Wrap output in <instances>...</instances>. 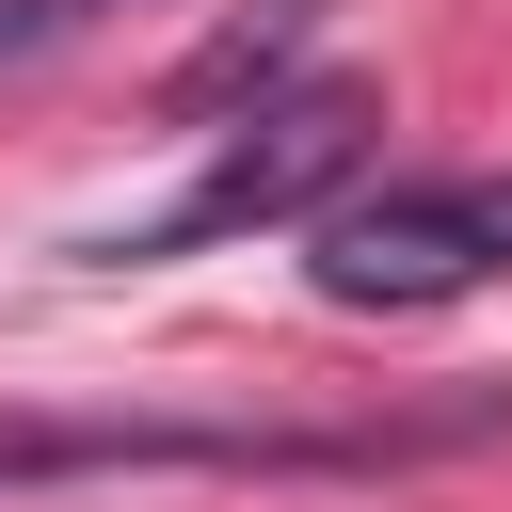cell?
Wrapping results in <instances>:
<instances>
[{"mask_svg": "<svg viewBox=\"0 0 512 512\" xmlns=\"http://www.w3.org/2000/svg\"><path fill=\"white\" fill-rule=\"evenodd\" d=\"M480 416H384V432H288V416H0V480H368Z\"/></svg>", "mask_w": 512, "mask_h": 512, "instance_id": "1", "label": "cell"}, {"mask_svg": "<svg viewBox=\"0 0 512 512\" xmlns=\"http://www.w3.org/2000/svg\"><path fill=\"white\" fill-rule=\"evenodd\" d=\"M368 144H384V96H368V80H304V96L240 112V128L208 144V176H192L160 224H128L112 256H192V240H240V224H320Z\"/></svg>", "mask_w": 512, "mask_h": 512, "instance_id": "2", "label": "cell"}, {"mask_svg": "<svg viewBox=\"0 0 512 512\" xmlns=\"http://www.w3.org/2000/svg\"><path fill=\"white\" fill-rule=\"evenodd\" d=\"M320 304H448L480 272H512V176H400L320 208Z\"/></svg>", "mask_w": 512, "mask_h": 512, "instance_id": "3", "label": "cell"}, {"mask_svg": "<svg viewBox=\"0 0 512 512\" xmlns=\"http://www.w3.org/2000/svg\"><path fill=\"white\" fill-rule=\"evenodd\" d=\"M288 32H304V0H256V16H240V32H224V48H208V64H192V80H176V112H208V96H224V80H256V64H272V48H288Z\"/></svg>", "mask_w": 512, "mask_h": 512, "instance_id": "4", "label": "cell"}]
</instances>
